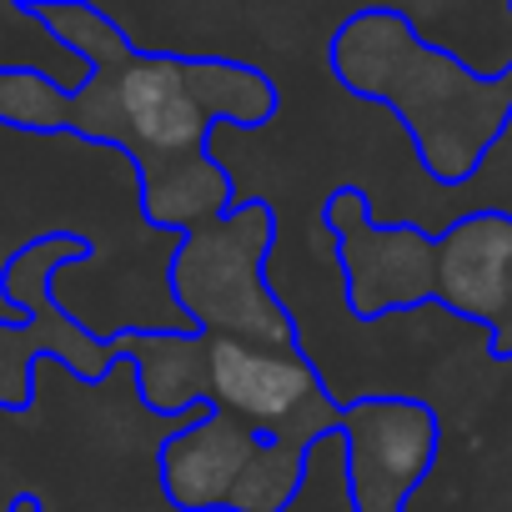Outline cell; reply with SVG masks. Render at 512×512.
Here are the masks:
<instances>
[{"instance_id": "cell-6", "label": "cell", "mask_w": 512, "mask_h": 512, "mask_svg": "<svg viewBox=\"0 0 512 512\" xmlns=\"http://www.w3.org/2000/svg\"><path fill=\"white\" fill-rule=\"evenodd\" d=\"M206 347V407L246 422L287 447L332 442L342 427V402L322 382L307 352H272L231 337H201Z\"/></svg>"}, {"instance_id": "cell-2", "label": "cell", "mask_w": 512, "mask_h": 512, "mask_svg": "<svg viewBox=\"0 0 512 512\" xmlns=\"http://www.w3.org/2000/svg\"><path fill=\"white\" fill-rule=\"evenodd\" d=\"M332 76L362 96L387 106L417 166L437 186H462L482 176L492 151L512 121V71L477 76L452 56L417 41V31L397 16V6H357L327 41Z\"/></svg>"}, {"instance_id": "cell-8", "label": "cell", "mask_w": 512, "mask_h": 512, "mask_svg": "<svg viewBox=\"0 0 512 512\" xmlns=\"http://www.w3.org/2000/svg\"><path fill=\"white\" fill-rule=\"evenodd\" d=\"M322 226L337 241V267L357 322H382L427 307L432 231L417 221H377L367 186H337L322 206Z\"/></svg>"}, {"instance_id": "cell-5", "label": "cell", "mask_w": 512, "mask_h": 512, "mask_svg": "<svg viewBox=\"0 0 512 512\" xmlns=\"http://www.w3.org/2000/svg\"><path fill=\"white\" fill-rule=\"evenodd\" d=\"M307 447L272 442L226 412L166 432L156 467L176 512H287L307 482Z\"/></svg>"}, {"instance_id": "cell-7", "label": "cell", "mask_w": 512, "mask_h": 512, "mask_svg": "<svg viewBox=\"0 0 512 512\" xmlns=\"http://www.w3.org/2000/svg\"><path fill=\"white\" fill-rule=\"evenodd\" d=\"M342 467L352 512H407L442 457V417L422 397L377 392L342 402Z\"/></svg>"}, {"instance_id": "cell-10", "label": "cell", "mask_w": 512, "mask_h": 512, "mask_svg": "<svg viewBox=\"0 0 512 512\" xmlns=\"http://www.w3.org/2000/svg\"><path fill=\"white\" fill-rule=\"evenodd\" d=\"M126 362L136 372L141 407L156 417H206V347L201 332H161V327H131Z\"/></svg>"}, {"instance_id": "cell-4", "label": "cell", "mask_w": 512, "mask_h": 512, "mask_svg": "<svg viewBox=\"0 0 512 512\" xmlns=\"http://www.w3.org/2000/svg\"><path fill=\"white\" fill-rule=\"evenodd\" d=\"M272 246H277L272 201H241L221 221L176 236L166 272L176 317H186V327L201 337H231L272 352H307L297 317L267 282Z\"/></svg>"}, {"instance_id": "cell-3", "label": "cell", "mask_w": 512, "mask_h": 512, "mask_svg": "<svg viewBox=\"0 0 512 512\" xmlns=\"http://www.w3.org/2000/svg\"><path fill=\"white\" fill-rule=\"evenodd\" d=\"M96 256V241L86 231H41L21 241L6 262H0V302L11 317H0V412L26 417L36 407V362H61L76 382L101 387L121 362L131 327L91 332L56 302V282L71 267H86Z\"/></svg>"}, {"instance_id": "cell-12", "label": "cell", "mask_w": 512, "mask_h": 512, "mask_svg": "<svg viewBox=\"0 0 512 512\" xmlns=\"http://www.w3.org/2000/svg\"><path fill=\"white\" fill-rule=\"evenodd\" d=\"M6 512H46V502H41V497H36V492H16V497H11V507H6Z\"/></svg>"}, {"instance_id": "cell-1", "label": "cell", "mask_w": 512, "mask_h": 512, "mask_svg": "<svg viewBox=\"0 0 512 512\" xmlns=\"http://www.w3.org/2000/svg\"><path fill=\"white\" fill-rule=\"evenodd\" d=\"M91 81L71 96L66 136L111 146L131 161L141 216L166 236H191L241 206L231 171L211 156L221 126L262 131L282 111V91L262 66L231 56L146 51L126 26L86 0H21Z\"/></svg>"}, {"instance_id": "cell-11", "label": "cell", "mask_w": 512, "mask_h": 512, "mask_svg": "<svg viewBox=\"0 0 512 512\" xmlns=\"http://www.w3.org/2000/svg\"><path fill=\"white\" fill-rule=\"evenodd\" d=\"M66 116H71L66 86H56L46 71L0 66V126L31 131V136H56V131H66Z\"/></svg>"}, {"instance_id": "cell-9", "label": "cell", "mask_w": 512, "mask_h": 512, "mask_svg": "<svg viewBox=\"0 0 512 512\" xmlns=\"http://www.w3.org/2000/svg\"><path fill=\"white\" fill-rule=\"evenodd\" d=\"M427 302L477 322L497 362H512V211H462L432 231Z\"/></svg>"}]
</instances>
